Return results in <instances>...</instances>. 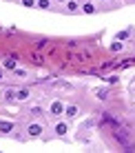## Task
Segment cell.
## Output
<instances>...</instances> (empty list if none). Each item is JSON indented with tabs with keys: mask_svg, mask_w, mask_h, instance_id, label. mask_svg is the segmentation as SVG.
I'll list each match as a JSON object with an SVG mask.
<instances>
[{
	"mask_svg": "<svg viewBox=\"0 0 135 153\" xmlns=\"http://www.w3.org/2000/svg\"><path fill=\"white\" fill-rule=\"evenodd\" d=\"M64 111H66V109L62 107V102H58V100L51 104V113H53V115H60V113H64Z\"/></svg>",
	"mask_w": 135,
	"mask_h": 153,
	"instance_id": "obj_1",
	"label": "cell"
},
{
	"mask_svg": "<svg viewBox=\"0 0 135 153\" xmlns=\"http://www.w3.org/2000/svg\"><path fill=\"white\" fill-rule=\"evenodd\" d=\"M40 133H42V126H40V124H31L29 126V135H31V138H38Z\"/></svg>",
	"mask_w": 135,
	"mask_h": 153,
	"instance_id": "obj_2",
	"label": "cell"
},
{
	"mask_svg": "<svg viewBox=\"0 0 135 153\" xmlns=\"http://www.w3.org/2000/svg\"><path fill=\"white\" fill-rule=\"evenodd\" d=\"M11 129H13L11 122H0V133H9Z\"/></svg>",
	"mask_w": 135,
	"mask_h": 153,
	"instance_id": "obj_3",
	"label": "cell"
},
{
	"mask_svg": "<svg viewBox=\"0 0 135 153\" xmlns=\"http://www.w3.org/2000/svg\"><path fill=\"white\" fill-rule=\"evenodd\" d=\"M2 65H4V69H15V60H11V58H9V60H4Z\"/></svg>",
	"mask_w": 135,
	"mask_h": 153,
	"instance_id": "obj_4",
	"label": "cell"
},
{
	"mask_svg": "<svg viewBox=\"0 0 135 153\" xmlns=\"http://www.w3.org/2000/svg\"><path fill=\"white\" fill-rule=\"evenodd\" d=\"M55 133H60V135H62V133H66V124H62V122H60L58 126H55Z\"/></svg>",
	"mask_w": 135,
	"mask_h": 153,
	"instance_id": "obj_5",
	"label": "cell"
},
{
	"mask_svg": "<svg viewBox=\"0 0 135 153\" xmlns=\"http://www.w3.org/2000/svg\"><path fill=\"white\" fill-rule=\"evenodd\" d=\"M82 9H84V13H93V11H95V7H93L91 2H86V4H84Z\"/></svg>",
	"mask_w": 135,
	"mask_h": 153,
	"instance_id": "obj_6",
	"label": "cell"
},
{
	"mask_svg": "<svg viewBox=\"0 0 135 153\" xmlns=\"http://www.w3.org/2000/svg\"><path fill=\"white\" fill-rule=\"evenodd\" d=\"M15 96H18V100H24V98L29 96V91H27V89H22V91H18Z\"/></svg>",
	"mask_w": 135,
	"mask_h": 153,
	"instance_id": "obj_7",
	"label": "cell"
},
{
	"mask_svg": "<svg viewBox=\"0 0 135 153\" xmlns=\"http://www.w3.org/2000/svg\"><path fill=\"white\" fill-rule=\"evenodd\" d=\"M66 115H71V118L77 115V109H75V107H69V109H66Z\"/></svg>",
	"mask_w": 135,
	"mask_h": 153,
	"instance_id": "obj_8",
	"label": "cell"
},
{
	"mask_svg": "<svg viewBox=\"0 0 135 153\" xmlns=\"http://www.w3.org/2000/svg\"><path fill=\"white\" fill-rule=\"evenodd\" d=\"M122 49V42H113L111 45V51H120Z\"/></svg>",
	"mask_w": 135,
	"mask_h": 153,
	"instance_id": "obj_9",
	"label": "cell"
},
{
	"mask_svg": "<svg viewBox=\"0 0 135 153\" xmlns=\"http://www.w3.org/2000/svg\"><path fill=\"white\" fill-rule=\"evenodd\" d=\"M38 4H40V9H46L49 7V0H38Z\"/></svg>",
	"mask_w": 135,
	"mask_h": 153,
	"instance_id": "obj_10",
	"label": "cell"
},
{
	"mask_svg": "<svg viewBox=\"0 0 135 153\" xmlns=\"http://www.w3.org/2000/svg\"><path fill=\"white\" fill-rule=\"evenodd\" d=\"M13 96H15L13 91H7V93H4V98H7V100H13Z\"/></svg>",
	"mask_w": 135,
	"mask_h": 153,
	"instance_id": "obj_11",
	"label": "cell"
},
{
	"mask_svg": "<svg viewBox=\"0 0 135 153\" xmlns=\"http://www.w3.org/2000/svg\"><path fill=\"white\" fill-rule=\"evenodd\" d=\"M0 80H2V71H0Z\"/></svg>",
	"mask_w": 135,
	"mask_h": 153,
	"instance_id": "obj_12",
	"label": "cell"
},
{
	"mask_svg": "<svg viewBox=\"0 0 135 153\" xmlns=\"http://www.w3.org/2000/svg\"><path fill=\"white\" fill-rule=\"evenodd\" d=\"M58 2H64V0H58Z\"/></svg>",
	"mask_w": 135,
	"mask_h": 153,
	"instance_id": "obj_13",
	"label": "cell"
}]
</instances>
